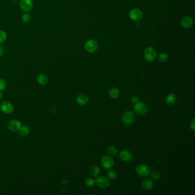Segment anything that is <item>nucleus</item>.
Segmentation results:
<instances>
[{
  "instance_id": "nucleus-1",
  "label": "nucleus",
  "mask_w": 195,
  "mask_h": 195,
  "mask_svg": "<svg viewBox=\"0 0 195 195\" xmlns=\"http://www.w3.org/2000/svg\"><path fill=\"white\" fill-rule=\"evenodd\" d=\"M136 173L139 176L145 177L149 175L150 169L147 165L140 164L136 168Z\"/></svg>"
},
{
  "instance_id": "nucleus-2",
  "label": "nucleus",
  "mask_w": 195,
  "mask_h": 195,
  "mask_svg": "<svg viewBox=\"0 0 195 195\" xmlns=\"http://www.w3.org/2000/svg\"><path fill=\"white\" fill-rule=\"evenodd\" d=\"M144 56L145 59L148 62H152L156 57V50L152 47H148L145 50Z\"/></svg>"
},
{
  "instance_id": "nucleus-3",
  "label": "nucleus",
  "mask_w": 195,
  "mask_h": 195,
  "mask_svg": "<svg viewBox=\"0 0 195 195\" xmlns=\"http://www.w3.org/2000/svg\"><path fill=\"white\" fill-rule=\"evenodd\" d=\"M85 49L89 53L95 52L98 50V42L93 39L89 40L85 44Z\"/></svg>"
},
{
  "instance_id": "nucleus-4",
  "label": "nucleus",
  "mask_w": 195,
  "mask_h": 195,
  "mask_svg": "<svg viewBox=\"0 0 195 195\" xmlns=\"http://www.w3.org/2000/svg\"><path fill=\"white\" fill-rule=\"evenodd\" d=\"M134 111L137 114L143 115L147 113L148 108L144 103L139 101L135 104Z\"/></svg>"
},
{
  "instance_id": "nucleus-5",
  "label": "nucleus",
  "mask_w": 195,
  "mask_h": 195,
  "mask_svg": "<svg viewBox=\"0 0 195 195\" xmlns=\"http://www.w3.org/2000/svg\"><path fill=\"white\" fill-rule=\"evenodd\" d=\"M135 120V115L131 111H126L122 116V121L127 126L132 124Z\"/></svg>"
},
{
  "instance_id": "nucleus-6",
  "label": "nucleus",
  "mask_w": 195,
  "mask_h": 195,
  "mask_svg": "<svg viewBox=\"0 0 195 195\" xmlns=\"http://www.w3.org/2000/svg\"><path fill=\"white\" fill-rule=\"evenodd\" d=\"M95 183L100 188H105L109 186L110 181L107 177L99 176L95 180Z\"/></svg>"
},
{
  "instance_id": "nucleus-7",
  "label": "nucleus",
  "mask_w": 195,
  "mask_h": 195,
  "mask_svg": "<svg viewBox=\"0 0 195 195\" xmlns=\"http://www.w3.org/2000/svg\"><path fill=\"white\" fill-rule=\"evenodd\" d=\"M33 6V2L32 0H20V6L23 12H29L32 9Z\"/></svg>"
},
{
  "instance_id": "nucleus-8",
  "label": "nucleus",
  "mask_w": 195,
  "mask_h": 195,
  "mask_svg": "<svg viewBox=\"0 0 195 195\" xmlns=\"http://www.w3.org/2000/svg\"><path fill=\"white\" fill-rule=\"evenodd\" d=\"M101 164L102 167L106 169H109L113 167L115 164V161L111 157L105 156L102 158L101 160Z\"/></svg>"
},
{
  "instance_id": "nucleus-9",
  "label": "nucleus",
  "mask_w": 195,
  "mask_h": 195,
  "mask_svg": "<svg viewBox=\"0 0 195 195\" xmlns=\"http://www.w3.org/2000/svg\"><path fill=\"white\" fill-rule=\"evenodd\" d=\"M143 12H141V10L137 8H135L132 10L129 13V17L130 19L135 21H139L141 19L143 18Z\"/></svg>"
},
{
  "instance_id": "nucleus-10",
  "label": "nucleus",
  "mask_w": 195,
  "mask_h": 195,
  "mask_svg": "<svg viewBox=\"0 0 195 195\" xmlns=\"http://www.w3.org/2000/svg\"><path fill=\"white\" fill-rule=\"evenodd\" d=\"M119 158L124 163H128V162H130V161L132 160L133 155L129 151L124 150L121 151L120 153Z\"/></svg>"
},
{
  "instance_id": "nucleus-11",
  "label": "nucleus",
  "mask_w": 195,
  "mask_h": 195,
  "mask_svg": "<svg viewBox=\"0 0 195 195\" xmlns=\"http://www.w3.org/2000/svg\"><path fill=\"white\" fill-rule=\"evenodd\" d=\"M1 111L6 114L11 113L14 110V107L11 102L5 101L2 102L1 105Z\"/></svg>"
},
{
  "instance_id": "nucleus-12",
  "label": "nucleus",
  "mask_w": 195,
  "mask_h": 195,
  "mask_svg": "<svg viewBox=\"0 0 195 195\" xmlns=\"http://www.w3.org/2000/svg\"><path fill=\"white\" fill-rule=\"evenodd\" d=\"M21 126H22L20 121L17 120H12L8 124V128L12 132L19 131Z\"/></svg>"
},
{
  "instance_id": "nucleus-13",
  "label": "nucleus",
  "mask_w": 195,
  "mask_h": 195,
  "mask_svg": "<svg viewBox=\"0 0 195 195\" xmlns=\"http://www.w3.org/2000/svg\"><path fill=\"white\" fill-rule=\"evenodd\" d=\"M193 24L192 19L189 16H186L183 17L181 21V25L183 28L188 29L190 28Z\"/></svg>"
},
{
  "instance_id": "nucleus-14",
  "label": "nucleus",
  "mask_w": 195,
  "mask_h": 195,
  "mask_svg": "<svg viewBox=\"0 0 195 195\" xmlns=\"http://www.w3.org/2000/svg\"><path fill=\"white\" fill-rule=\"evenodd\" d=\"M88 96L84 94H81L77 98V102L81 105H84L87 104L88 102Z\"/></svg>"
},
{
  "instance_id": "nucleus-15",
  "label": "nucleus",
  "mask_w": 195,
  "mask_h": 195,
  "mask_svg": "<svg viewBox=\"0 0 195 195\" xmlns=\"http://www.w3.org/2000/svg\"><path fill=\"white\" fill-rule=\"evenodd\" d=\"M153 181L149 179H145L142 182V187L144 190H150L153 186Z\"/></svg>"
},
{
  "instance_id": "nucleus-16",
  "label": "nucleus",
  "mask_w": 195,
  "mask_h": 195,
  "mask_svg": "<svg viewBox=\"0 0 195 195\" xmlns=\"http://www.w3.org/2000/svg\"><path fill=\"white\" fill-rule=\"evenodd\" d=\"M177 100L176 95L175 93H170L165 98V102L168 105H173L174 104Z\"/></svg>"
},
{
  "instance_id": "nucleus-17",
  "label": "nucleus",
  "mask_w": 195,
  "mask_h": 195,
  "mask_svg": "<svg viewBox=\"0 0 195 195\" xmlns=\"http://www.w3.org/2000/svg\"><path fill=\"white\" fill-rule=\"evenodd\" d=\"M37 81L39 84L41 85H47L48 82V77L45 74H39L37 77Z\"/></svg>"
},
{
  "instance_id": "nucleus-18",
  "label": "nucleus",
  "mask_w": 195,
  "mask_h": 195,
  "mask_svg": "<svg viewBox=\"0 0 195 195\" xmlns=\"http://www.w3.org/2000/svg\"><path fill=\"white\" fill-rule=\"evenodd\" d=\"M108 93L111 98H116L119 97L120 94V92L118 88H117L116 87H112L111 88L109 89Z\"/></svg>"
},
{
  "instance_id": "nucleus-19",
  "label": "nucleus",
  "mask_w": 195,
  "mask_h": 195,
  "mask_svg": "<svg viewBox=\"0 0 195 195\" xmlns=\"http://www.w3.org/2000/svg\"><path fill=\"white\" fill-rule=\"evenodd\" d=\"M19 133L22 136H27L30 133V129L27 126H21V128L20 129Z\"/></svg>"
},
{
  "instance_id": "nucleus-20",
  "label": "nucleus",
  "mask_w": 195,
  "mask_h": 195,
  "mask_svg": "<svg viewBox=\"0 0 195 195\" xmlns=\"http://www.w3.org/2000/svg\"><path fill=\"white\" fill-rule=\"evenodd\" d=\"M100 168L98 167L97 165H93L90 169L91 175L94 177L98 176L100 173Z\"/></svg>"
},
{
  "instance_id": "nucleus-21",
  "label": "nucleus",
  "mask_w": 195,
  "mask_h": 195,
  "mask_svg": "<svg viewBox=\"0 0 195 195\" xmlns=\"http://www.w3.org/2000/svg\"><path fill=\"white\" fill-rule=\"evenodd\" d=\"M107 152L110 155L114 156V155H116V153L117 152V149L115 146L111 145L107 148Z\"/></svg>"
},
{
  "instance_id": "nucleus-22",
  "label": "nucleus",
  "mask_w": 195,
  "mask_h": 195,
  "mask_svg": "<svg viewBox=\"0 0 195 195\" xmlns=\"http://www.w3.org/2000/svg\"><path fill=\"white\" fill-rule=\"evenodd\" d=\"M168 58H169V56H168L167 53H162L160 54V55L158 56V60L160 62H164L168 60Z\"/></svg>"
},
{
  "instance_id": "nucleus-23",
  "label": "nucleus",
  "mask_w": 195,
  "mask_h": 195,
  "mask_svg": "<svg viewBox=\"0 0 195 195\" xmlns=\"http://www.w3.org/2000/svg\"><path fill=\"white\" fill-rule=\"evenodd\" d=\"M107 175L108 178L111 180H115L117 176L116 172L114 171H109L107 172Z\"/></svg>"
},
{
  "instance_id": "nucleus-24",
  "label": "nucleus",
  "mask_w": 195,
  "mask_h": 195,
  "mask_svg": "<svg viewBox=\"0 0 195 195\" xmlns=\"http://www.w3.org/2000/svg\"><path fill=\"white\" fill-rule=\"evenodd\" d=\"M7 38V34L5 31L0 30V44H2L5 41Z\"/></svg>"
},
{
  "instance_id": "nucleus-25",
  "label": "nucleus",
  "mask_w": 195,
  "mask_h": 195,
  "mask_svg": "<svg viewBox=\"0 0 195 195\" xmlns=\"http://www.w3.org/2000/svg\"><path fill=\"white\" fill-rule=\"evenodd\" d=\"M22 20L24 23H28L31 20V16L28 13H25L22 16Z\"/></svg>"
},
{
  "instance_id": "nucleus-26",
  "label": "nucleus",
  "mask_w": 195,
  "mask_h": 195,
  "mask_svg": "<svg viewBox=\"0 0 195 195\" xmlns=\"http://www.w3.org/2000/svg\"><path fill=\"white\" fill-rule=\"evenodd\" d=\"M151 177H152V178L153 179V180H158L160 179L161 175H160V173L158 171H153V172L151 173Z\"/></svg>"
},
{
  "instance_id": "nucleus-27",
  "label": "nucleus",
  "mask_w": 195,
  "mask_h": 195,
  "mask_svg": "<svg viewBox=\"0 0 195 195\" xmlns=\"http://www.w3.org/2000/svg\"><path fill=\"white\" fill-rule=\"evenodd\" d=\"M85 184L88 186H92L95 184V180L92 177H89L85 180Z\"/></svg>"
},
{
  "instance_id": "nucleus-28",
  "label": "nucleus",
  "mask_w": 195,
  "mask_h": 195,
  "mask_svg": "<svg viewBox=\"0 0 195 195\" xmlns=\"http://www.w3.org/2000/svg\"><path fill=\"white\" fill-rule=\"evenodd\" d=\"M6 87V84L5 81L2 79H0V91L4 90Z\"/></svg>"
},
{
  "instance_id": "nucleus-29",
  "label": "nucleus",
  "mask_w": 195,
  "mask_h": 195,
  "mask_svg": "<svg viewBox=\"0 0 195 195\" xmlns=\"http://www.w3.org/2000/svg\"><path fill=\"white\" fill-rule=\"evenodd\" d=\"M131 101L133 103L136 104L137 102H139V98H137V96H133L131 98Z\"/></svg>"
},
{
  "instance_id": "nucleus-30",
  "label": "nucleus",
  "mask_w": 195,
  "mask_h": 195,
  "mask_svg": "<svg viewBox=\"0 0 195 195\" xmlns=\"http://www.w3.org/2000/svg\"><path fill=\"white\" fill-rule=\"evenodd\" d=\"M195 119H193L192 121H191L190 124V129L193 131H194L195 129Z\"/></svg>"
},
{
  "instance_id": "nucleus-31",
  "label": "nucleus",
  "mask_w": 195,
  "mask_h": 195,
  "mask_svg": "<svg viewBox=\"0 0 195 195\" xmlns=\"http://www.w3.org/2000/svg\"><path fill=\"white\" fill-rule=\"evenodd\" d=\"M5 53L4 48L1 46H0V56H3Z\"/></svg>"
},
{
  "instance_id": "nucleus-32",
  "label": "nucleus",
  "mask_w": 195,
  "mask_h": 195,
  "mask_svg": "<svg viewBox=\"0 0 195 195\" xmlns=\"http://www.w3.org/2000/svg\"><path fill=\"white\" fill-rule=\"evenodd\" d=\"M3 98V94L0 91V100Z\"/></svg>"
}]
</instances>
